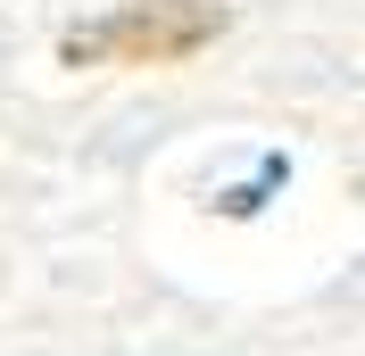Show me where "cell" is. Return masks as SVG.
<instances>
[{"label": "cell", "instance_id": "obj_1", "mask_svg": "<svg viewBox=\"0 0 365 356\" xmlns=\"http://www.w3.org/2000/svg\"><path fill=\"white\" fill-rule=\"evenodd\" d=\"M225 33V0H125L108 25H83L58 42L67 67H100V58H125V67H175L191 50H207Z\"/></svg>", "mask_w": 365, "mask_h": 356}]
</instances>
